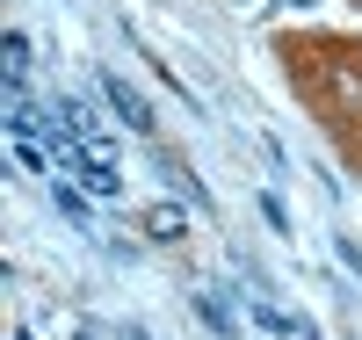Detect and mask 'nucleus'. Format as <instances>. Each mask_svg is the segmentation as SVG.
I'll use <instances>...</instances> for the list:
<instances>
[{
  "label": "nucleus",
  "instance_id": "obj_1",
  "mask_svg": "<svg viewBox=\"0 0 362 340\" xmlns=\"http://www.w3.org/2000/svg\"><path fill=\"white\" fill-rule=\"evenodd\" d=\"M80 189L87 196H124V167H116V152L102 138H87V167H80Z\"/></svg>",
  "mask_w": 362,
  "mask_h": 340
},
{
  "label": "nucleus",
  "instance_id": "obj_2",
  "mask_svg": "<svg viewBox=\"0 0 362 340\" xmlns=\"http://www.w3.org/2000/svg\"><path fill=\"white\" fill-rule=\"evenodd\" d=\"M102 87H109V102H116V116L131 123V131H153V102L138 95L131 80H116V73H102Z\"/></svg>",
  "mask_w": 362,
  "mask_h": 340
},
{
  "label": "nucleus",
  "instance_id": "obj_3",
  "mask_svg": "<svg viewBox=\"0 0 362 340\" xmlns=\"http://www.w3.org/2000/svg\"><path fill=\"white\" fill-rule=\"evenodd\" d=\"M145 239H153V246H181V239H189V210L153 203V210H145Z\"/></svg>",
  "mask_w": 362,
  "mask_h": 340
},
{
  "label": "nucleus",
  "instance_id": "obj_4",
  "mask_svg": "<svg viewBox=\"0 0 362 340\" xmlns=\"http://www.w3.org/2000/svg\"><path fill=\"white\" fill-rule=\"evenodd\" d=\"M254 326H261V333H276V340H312V326H305V319H290V312H276V304H254Z\"/></svg>",
  "mask_w": 362,
  "mask_h": 340
},
{
  "label": "nucleus",
  "instance_id": "obj_5",
  "mask_svg": "<svg viewBox=\"0 0 362 340\" xmlns=\"http://www.w3.org/2000/svg\"><path fill=\"white\" fill-rule=\"evenodd\" d=\"M0 66H8V87L29 80V37H22V29H8V37H0Z\"/></svg>",
  "mask_w": 362,
  "mask_h": 340
},
{
  "label": "nucleus",
  "instance_id": "obj_6",
  "mask_svg": "<svg viewBox=\"0 0 362 340\" xmlns=\"http://www.w3.org/2000/svg\"><path fill=\"white\" fill-rule=\"evenodd\" d=\"M37 123H44V116H37V109H29L22 95L8 102V131H15V138H37Z\"/></svg>",
  "mask_w": 362,
  "mask_h": 340
},
{
  "label": "nucleus",
  "instance_id": "obj_7",
  "mask_svg": "<svg viewBox=\"0 0 362 340\" xmlns=\"http://www.w3.org/2000/svg\"><path fill=\"white\" fill-rule=\"evenodd\" d=\"M58 210H66L73 225H87V196H80V189H66V181H58Z\"/></svg>",
  "mask_w": 362,
  "mask_h": 340
},
{
  "label": "nucleus",
  "instance_id": "obj_8",
  "mask_svg": "<svg viewBox=\"0 0 362 340\" xmlns=\"http://www.w3.org/2000/svg\"><path fill=\"white\" fill-rule=\"evenodd\" d=\"M196 312H203V326H218V333H232V312H225L218 297H196Z\"/></svg>",
  "mask_w": 362,
  "mask_h": 340
},
{
  "label": "nucleus",
  "instance_id": "obj_9",
  "mask_svg": "<svg viewBox=\"0 0 362 340\" xmlns=\"http://www.w3.org/2000/svg\"><path fill=\"white\" fill-rule=\"evenodd\" d=\"M334 254H341V268H348V275H362V246H355L348 232H334Z\"/></svg>",
  "mask_w": 362,
  "mask_h": 340
},
{
  "label": "nucleus",
  "instance_id": "obj_10",
  "mask_svg": "<svg viewBox=\"0 0 362 340\" xmlns=\"http://www.w3.org/2000/svg\"><path fill=\"white\" fill-rule=\"evenodd\" d=\"M73 340H102V333H95V326H80V333H73Z\"/></svg>",
  "mask_w": 362,
  "mask_h": 340
},
{
  "label": "nucleus",
  "instance_id": "obj_11",
  "mask_svg": "<svg viewBox=\"0 0 362 340\" xmlns=\"http://www.w3.org/2000/svg\"><path fill=\"white\" fill-rule=\"evenodd\" d=\"M15 340H29V333H22V326H15Z\"/></svg>",
  "mask_w": 362,
  "mask_h": 340
}]
</instances>
